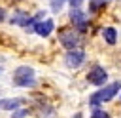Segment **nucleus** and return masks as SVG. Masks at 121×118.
<instances>
[{
	"label": "nucleus",
	"mask_w": 121,
	"mask_h": 118,
	"mask_svg": "<svg viewBox=\"0 0 121 118\" xmlns=\"http://www.w3.org/2000/svg\"><path fill=\"white\" fill-rule=\"evenodd\" d=\"M11 84H13L15 88H34V86H36L34 69L28 67V65H19V67H15Z\"/></svg>",
	"instance_id": "1"
},
{
	"label": "nucleus",
	"mask_w": 121,
	"mask_h": 118,
	"mask_svg": "<svg viewBox=\"0 0 121 118\" xmlns=\"http://www.w3.org/2000/svg\"><path fill=\"white\" fill-rule=\"evenodd\" d=\"M121 89V82L117 80V82H112V84H106V86H102L98 91H95L91 97H89V105L91 107H98V105H102V103H106V101H112L115 95H117V91Z\"/></svg>",
	"instance_id": "2"
},
{
	"label": "nucleus",
	"mask_w": 121,
	"mask_h": 118,
	"mask_svg": "<svg viewBox=\"0 0 121 118\" xmlns=\"http://www.w3.org/2000/svg\"><path fill=\"white\" fill-rule=\"evenodd\" d=\"M106 80H108V72L104 70V67L100 65H93L87 72V82L93 84V86H106Z\"/></svg>",
	"instance_id": "3"
},
{
	"label": "nucleus",
	"mask_w": 121,
	"mask_h": 118,
	"mask_svg": "<svg viewBox=\"0 0 121 118\" xmlns=\"http://www.w3.org/2000/svg\"><path fill=\"white\" fill-rule=\"evenodd\" d=\"M59 42L66 48V49H76L81 44V36L74 30H60L59 34Z\"/></svg>",
	"instance_id": "4"
},
{
	"label": "nucleus",
	"mask_w": 121,
	"mask_h": 118,
	"mask_svg": "<svg viewBox=\"0 0 121 118\" xmlns=\"http://www.w3.org/2000/svg\"><path fill=\"white\" fill-rule=\"evenodd\" d=\"M83 61H85V51L79 49V48L68 49V53L64 55V65H66L68 69H78V67L83 65Z\"/></svg>",
	"instance_id": "5"
},
{
	"label": "nucleus",
	"mask_w": 121,
	"mask_h": 118,
	"mask_svg": "<svg viewBox=\"0 0 121 118\" xmlns=\"http://www.w3.org/2000/svg\"><path fill=\"white\" fill-rule=\"evenodd\" d=\"M70 21H72V25H74L78 30H85V29H87V15H85V11H83L81 8H72V11H70Z\"/></svg>",
	"instance_id": "6"
},
{
	"label": "nucleus",
	"mask_w": 121,
	"mask_h": 118,
	"mask_svg": "<svg viewBox=\"0 0 121 118\" xmlns=\"http://www.w3.org/2000/svg\"><path fill=\"white\" fill-rule=\"evenodd\" d=\"M53 29H55V21H53V19H42V21L36 23V27H34V34L45 38V36H49V34L53 32Z\"/></svg>",
	"instance_id": "7"
},
{
	"label": "nucleus",
	"mask_w": 121,
	"mask_h": 118,
	"mask_svg": "<svg viewBox=\"0 0 121 118\" xmlns=\"http://www.w3.org/2000/svg\"><path fill=\"white\" fill-rule=\"evenodd\" d=\"M23 105H25V99H23V97H2V101H0V110H9V112H13V110L21 108Z\"/></svg>",
	"instance_id": "8"
},
{
	"label": "nucleus",
	"mask_w": 121,
	"mask_h": 118,
	"mask_svg": "<svg viewBox=\"0 0 121 118\" xmlns=\"http://www.w3.org/2000/svg\"><path fill=\"white\" fill-rule=\"evenodd\" d=\"M28 19H30L28 11H23V10H15L8 21H9L11 25H19V27H25V25L28 23Z\"/></svg>",
	"instance_id": "9"
},
{
	"label": "nucleus",
	"mask_w": 121,
	"mask_h": 118,
	"mask_svg": "<svg viewBox=\"0 0 121 118\" xmlns=\"http://www.w3.org/2000/svg\"><path fill=\"white\" fill-rule=\"evenodd\" d=\"M102 36H104V40H106L110 46H113V44L117 42V30H115L113 27H104Z\"/></svg>",
	"instance_id": "10"
},
{
	"label": "nucleus",
	"mask_w": 121,
	"mask_h": 118,
	"mask_svg": "<svg viewBox=\"0 0 121 118\" xmlns=\"http://www.w3.org/2000/svg\"><path fill=\"white\" fill-rule=\"evenodd\" d=\"M91 118H110V114L106 110H102L100 107H93V112H91Z\"/></svg>",
	"instance_id": "11"
},
{
	"label": "nucleus",
	"mask_w": 121,
	"mask_h": 118,
	"mask_svg": "<svg viewBox=\"0 0 121 118\" xmlns=\"http://www.w3.org/2000/svg\"><path fill=\"white\" fill-rule=\"evenodd\" d=\"M28 108H25V107H21V108H17V110H13L11 112V118H26L28 116Z\"/></svg>",
	"instance_id": "12"
},
{
	"label": "nucleus",
	"mask_w": 121,
	"mask_h": 118,
	"mask_svg": "<svg viewBox=\"0 0 121 118\" xmlns=\"http://www.w3.org/2000/svg\"><path fill=\"white\" fill-rule=\"evenodd\" d=\"M66 2H68V0H51V10H53L55 13H59V11L64 8Z\"/></svg>",
	"instance_id": "13"
},
{
	"label": "nucleus",
	"mask_w": 121,
	"mask_h": 118,
	"mask_svg": "<svg viewBox=\"0 0 121 118\" xmlns=\"http://www.w3.org/2000/svg\"><path fill=\"white\" fill-rule=\"evenodd\" d=\"M72 8H81V0H68Z\"/></svg>",
	"instance_id": "14"
},
{
	"label": "nucleus",
	"mask_w": 121,
	"mask_h": 118,
	"mask_svg": "<svg viewBox=\"0 0 121 118\" xmlns=\"http://www.w3.org/2000/svg\"><path fill=\"white\" fill-rule=\"evenodd\" d=\"M4 19H6V10H4V8H0V23H2Z\"/></svg>",
	"instance_id": "15"
},
{
	"label": "nucleus",
	"mask_w": 121,
	"mask_h": 118,
	"mask_svg": "<svg viewBox=\"0 0 121 118\" xmlns=\"http://www.w3.org/2000/svg\"><path fill=\"white\" fill-rule=\"evenodd\" d=\"M2 70H4V69H2V67H0V72H2Z\"/></svg>",
	"instance_id": "16"
},
{
	"label": "nucleus",
	"mask_w": 121,
	"mask_h": 118,
	"mask_svg": "<svg viewBox=\"0 0 121 118\" xmlns=\"http://www.w3.org/2000/svg\"><path fill=\"white\" fill-rule=\"evenodd\" d=\"M0 101H2V97H0Z\"/></svg>",
	"instance_id": "17"
}]
</instances>
